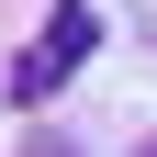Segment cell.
Returning a JSON list of instances; mask_svg holds the SVG:
<instances>
[{
  "mask_svg": "<svg viewBox=\"0 0 157 157\" xmlns=\"http://www.w3.org/2000/svg\"><path fill=\"white\" fill-rule=\"evenodd\" d=\"M146 157H157V146H146Z\"/></svg>",
  "mask_w": 157,
  "mask_h": 157,
  "instance_id": "obj_2",
  "label": "cell"
},
{
  "mask_svg": "<svg viewBox=\"0 0 157 157\" xmlns=\"http://www.w3.org/2000/svg\"><path fill=\"white\" fill-rule=\"evenodd\" d=\"M90 45H101V11H90V0H56V23H45V45H23V67H11V101H56V90H67L78 67H90Z\"/></svg>",
  "mask_w": 157,
  "mask_h": 157,
  "instance_id": "obj_1",
  "label": "cell"
}]
</instances>
